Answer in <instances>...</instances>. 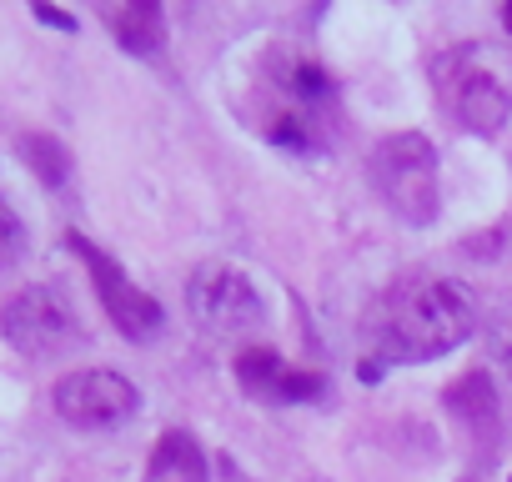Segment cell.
Segmentation results:
<instances>
[{
    "mask_svg": "<svg viewBox=\"0 0 512 482\" xmlns=\"http://www.w3.org/2000/svg\"><path fill=\"white\" fill-rule=\"evenodd\" d=\"M372 186L382 191L387 211L407 226H432L442 216L437 191V146L422 131H397L372 151Z\"/></svg>",
    "mask_w": 512,
    "mask_h": 482,
    "instance_id": "3957f363",
    "label": "cell"
},
{
    "mask_svg": "<svg viewBox=\"0 0 512 482\" xmlns=\"http://www.w3.org/2000/svg\"><path fill=\"white\" fill-rule=\"evenodd\" d=\"M502 26H507V36H512V0H507V6H502Z\"/></svg>",
    "mask_w": 512,
    "mask_h": 482,
    "instance_id": "ac0fdd59",
    "label": "cell"
},
{
    "mask_svg": "<svg viewBox=\"0 0 512 482\" xmlns=\"http://www.w3.org/2000/svg\"><path fill=\"white\" fill-rule=\"evenodd\" d=\"M282 372H287V362H282L272 347H251V352L236 357V382H241L251 397H272V387H277Z\"/></svg>",
    "mask_w": 512,
    "mask_h": 482,
    "instance_id": "7c38bea8",
    "label": "cell"
},
{
    "mask_svg": "<svg viewBox=\"0 0 512 482\" xmlns=\"http://www.w3.org/2000/svg\"><path fill=\"white\" fill-rule=\"evenodd\" d=\"M146 482H211L201 442L181 427L161 432L151 447V462H146Z\"/></svg>",
    "mask_w": 512,
    "mask_h": 482,
    "instance_id": "9c48e42d",
    "label": "cell"
},
{
    "mask_svg": "<svg viewBox=\"0 0 512 482\" xmlns=\"http://www.w3.org/2000/svg\"><path fill=\"white\" fill-rule=\"evenodd\" d=\"M31 16H36L41 26H51V31H66V36H76V31H81V21H76L71 11H61V6H46V0H36V6H31Z\"/></svg>",
    "mask_w": 512,
    "mask_h": 482,
    "instance_id": "9a60e30c",
    "label": "cell"
},
{
    "mask_svg": "<svg viewBox=\"0 0 512 482\" xmlns=\"http://www.w3.org/2000/svg\"><path fill=\"white\" fill-rule=\"evenodd\" d=\"M66 241H71V252L86 262V272H91V282H96V297H101L106 317L116 322V332H121L126 342H156L161 327H166L161 302H156L151 292H141V287L126 277V267H121L116 257H106L91 236L71 231Z\"/></svg>",
    "mask_w": 512,
    "mask_h": 482,
    "instance_id": "8992f818",
    "label": "cell"
},
{
    "mask_svg": "<svg viewBox=\"0 0 512 482\" xmlns=\"http://www.w3.org/2000/svg\"><path fill=\"white\" fill-rule=\"evenodd\" d=\"M357 377H362L367 387H377V382H382V357H362V362H357Z\"/></svg>",
    "mask_w": 512,
    "mask_h": 482,
    "instance_id": "2e32d148",
    "label": "cell"
},
{
    "mask_svg": "<svg viewBox=\"0 0 512 482\" xmlns=\"http://www.w3.org/2000/svg\"><path fill=\"white\" fill-rule=\"evenodd\" d=\"M442 402H447V412L452 417H462V422H492L497 417V392H492V377L487 372H462L447 392H442Z\"/></svg>",
    "mask_w": 512,
    "mask_h": 482,
    "instance_id": "30bf717a",
    "label": "cell"
},
{
    "mask_svg": "<svg viewBox=\"0 0 512 482\" xmlns=\"http://www.w3.org/2000/svg\"><path fill=\"white\" fill-rule=\"evenodd\" d=\"M497 352H502V367H507V377H512V327L502 332V347H497Z\"/></svg>",
    "mask_w": 512,
    "mask_h": 482,
    "instance_id": "e0dca14e",
    "label": "cell"
},
{
    "mask_svg": "<svg viewBox=\"0 0 512 482\" xmlns=\"http://www.w3.org/2000/svg\"><path fill=\"white\" fill-rule=\"evenodd\" d=\"M477 332V302L452 277L397 282L367 312V337L382 362H437Z\"/></svg>",
    "mask_w": 512,
    "mask_h": 482,
    "instance_id": "6da1fadb",
    "label": "cell"
},
{
    "mask_svg": "<svg viewBox=\"0 0 512 482\" xmlns=\"http://www.w3.org/2000/svg\"><path fill=\"white\" fill-rule=\"evenodd\" d=\"M437 101L477 136H497L512 116V66L482 41H462L432 61Z\"/></svg>",
    "mask_w": 512,
    "mask_h": 482,
    "instance_id": "7a4b0ae2",
    "label": "cell"
},
{
    "mask_svg": "<svg viewBox=\"0 0 512 482\" xmlns=\"http://www.w3.org/2000/svg\"><path fill=\"white\" fill-rule=\"evenodd\" d=\"M21 257H26V226H21V216L6 206V196H0V272H11Z\"/></svg>",
    "mask_w": 512,
    "mask_h": 482,
    "instance_id": "5bb4252c",
    "label": "cell"
},
{
    "mask_svg": "<svg viewBox=\"0 0 512 482\" xmlns=\"http://www.w3.org/2000/svg\"><path fill=\"white\" fill-rule=\"evenodd\" d=\"M51 402L56 412L81 427V432H106V427H121L141 412V392L131 377L111 372V367H81V372H66L56 387H51Z\"/></svg>",
    "mask_w": 512,
    "mask_h": 482,
    "instance_id": "52a82bcc",
    "label": "cell"
},
{
    "mask_svg": "<svg viewBox=\"0 0 512 482\" xmlns=\"http://www.w3.org/2000/svg\"><path fill=\"white\" fill-rule=\"evenodd\" d=\"M0 337H6L21 357H56L81 337V317L71 297L51 282L21 287L6 307H0Z\"/></svg>",
    "mask_w": 512,
    "mask_h": 482,
    "instance_id": "277c9868",
    "label": "cell"
},
{
    "mask_svg": "<svg viewBox=\"0 0 512 482\" xmlns=\"http://www.w3.org/2000/svg\"><path fill=\"white\" fill-rule=\"evenodd\" d=\"M332 392V382L322 377V372H297V367H287L282 377H277V387H272V397L267 402H322Z\"/></svg>",
    "mask_w": 512,
    "mask_h": 482,
    "instance_id": "4fadbf2b",
    "label": "cell"
},
{
    "mask_svg": "<svg viewBox=\"0 0 512 482\" xmlns=\"http://www.w3.org/2000/svg\"><path fill=\"white\" fill-rule=\"evenodd\" d=\"M106 26L121 51L131 56H156L166 46V11L156 0H126V6H106Z\"/></svg>",
    "mask_w": 512,
    "mask_h": 482,
    "instance_id": "ba28073f",
    "label": "cell"
},
{
    "mask_svg": "<svg viewBox=\"0 0 512 482\" xmlns=\"http://www.w3.org/2000/svg\"><path fill=\"white\" fill-rule=\"evenodd\" d=\"M186 312L206 332H251L267 322V297L231 262H201L186 277Z\"/></svg>",
    "mask_w": 512,
    "mask_h": 482,
    "instance_id": "5b68a950",
    "label": "cell"
},
{
    "mask_svg": "<svg viewBox=\"0 0 512 482\" xmlns=\"http://www.w3.org/2000/svg\"><path fill=\"white\" fill-rule=\"evenodd\" d=\"M16 146H21V156H26V166L36 171L41 186L61 191V186L71 181V151H66L56 136H46V131H26Z\"/></svg>",
    "mask_w": 512,
    "mask_h": 482,
    "instance_id": "8fae6325",
    "label": "cell"
}]
</instances>
